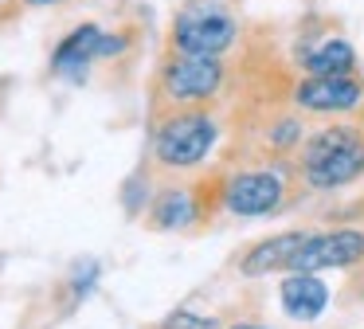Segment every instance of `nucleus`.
Masks as SVG:
<instances>
[{
    "instance_id": "obj_9",
    "label": "nucleus",
    "mask_w": 364,
    "mask_h": 329,
    "mask_svg": "<svg viewBox=\"0 0 364 329\" xmlns=\"http://www.w3.org/2000/svg\"><path fill=\"white\" fill-rule=\"evenodd\" d=\"M306 239H309L306 231H286V235H278V239L259 243V247H251L243 255L239 271H243L247 278H262V274H270V271H290L294 255L301 251V243H306Z\"/></svg>"
},
{
    "instance_id": "obj_14",
    "label": "nucleus",
    "mask_w": 364,
    "mask_h": 329,
    "mask_svg": "<svg viewBox=\"0 0 364 329\" xmlns=\"http://www.w3.org/2000/svg\"><path fill=\"white\" fill-rule=\"evenodd\" d=\"M161 329H215V321H204V318H196V313L181 310V313H173Z\"/></svg>"
},
{
    "instance_id": "obj_3",
    "label": "nucleus",
    "mask_w": 364,
    "mask_h": 329,
    "mask_svg": "<svg viewBox=\"0 0 364 329\" xmlns=\"http://www.w3.org/2000/svg\"><path fill=\"white\" fill-rule=\"evenodd\" d=\"M215 145V122L200 110L192 114H173L157 125L153 133V157L168 169H188V164H200Z\"/></svg>"
},
{
    "instance_id": "obj_10",
    "label": "nucleus",
    "mask_w": 364,
    "mask_h": 329,
    "mask_svg": "<svg viewBox=\"0 0 364 329\" xmlns=\"http://www.w3.org/2000/svg\"><path fill=\"white\" fill-rule=\"evenodd\" d=\"M329 306V286L317 274H290L282 282V310L294 321H314Z\"/></svg>"
},
{
    "instance_id": "obj_12",
    "label": "nucleus",
    "mask_w": 364,
    "mask_h": 329,
    "mask_svg": "<svg viewBox=\"0 0 364 329\" xmlns=\"http://www.w3.org/2000/svg\"><path fill=\"white\" fill-rule=\"evenodd\" d=\"M301 67H306L309 75H353L356 51L345 39H325V43H317L314 51L301 59Z\"/></svg>"
},
{
    "instance_id": "obj_5",
    "label": "nucleus",
    "mask_w": 364,
    "mask_h": 329,
    "mask_svg": "<svg viewBox=\"0 0 364 329\" xmlns=\"http://www.w3.org/2000/svg\"><path fill=\"white\" fill-rule=\"evenodd\" d=\"M286 188L282 177L270 169H251V172H231L223 184V208L235 216H270L278 212Z\"/></svg>"
},
{
    "instance_id": "obj_11",
    "label": "nucleus",
    "mask_w": 364,
    "mask_h": 329,
    "mask_svg": "<svg viewBox=\"0 0 364 329\" xmlns=\"http://www.w3.org/2000/svg\"><path fill=\"white\" fill-rule=\"evenodd\" d=\"M149 219H153V227H161V231L188 227L192 219H196V200H192L184 188H168V192H161L157 200H153Z\"/></svg>"
},
{
    "instance_id": "obj_6",
    "label": "nucleus",
    "mask_w": 364,
    "mask_h": 329,
    "mask_svg": "<svg viewBox=\"0 0 364 329\" xmlns=\"http://www.w3.org/2000/svg\"><path fill=\"white\" fill-rule=\"evenodd\" d=\"M364 258V231L345 227V231H325V235H309L301 243V251L294 255L290 271L298 274H314V271H329V266H353Z\"/></svg>"
},
{
    "instance_id": "obj_1",
    "label": "nucleus",
    "mask_w": 364,
    "mask_h": 329,
    "mask_svg": "<svg viewBox=\"0 0 364 329\" xmlns=\"http://www.w3.org/2000/svg\"><path fill=\"white\" fill-rule=\"evenodd\" d=\"M309 188H341L364 172V133L353 125H329L301 149Z\"/></svg>"
},
{
    "instance_id": "obj_2",
    "label": "nucleus",
    "mask_w": 364,
    "mask_h": 329,
    "mask_svg": "<svg viewBox=\"0 0 364 329\" xmlns=\"http://www.w3.org/2000/svg\"><path fill=\"white\" fill-rule=\"evenodd\" d=\"M239 36L235 16L215 0H192L173 20V47L181 55H212L220 59Z\"/></svg>"
},
{
    "instance_id": "obj_4",
    "label": "nucleus",
    "mask_w": 364,
    "mask_h": 329,
    "mask_svg": "<svg viewBox=\"0 0 364 329\" xmlns=\"http://www.w3.org/2000/svg\"><path fill=\"white\" fill-rule=\"evenodd\" d=\"M223 86V67L212 55H173L161 70V94L168 102H208Z\"/></svg>"
},
{
    "instance_id": "obj_15",
    "label": "nucleus",
    "mask_w": 364,
    "mask_h": 329,
    "mask_svg": "<svg viewBox=\"0 0 364 329\" xmlns=\"http://www.w3.org/2000/svg\"><path fill=\"white\" fill-rule=\"evenodd\" d=\"M28 8H51V4H59V0H24Z\"/></svg>"
},
{
    "instance_id": "obj_8",
    "label": "nucleus",
    "mask_w": 364,
    "mask_h": 329,
    "mask_svg": "<svg viewBox=\"0 0 364 329\" xmlns=\"http://www.w3.org/2000/svg\"><path fill=\"white\" fill-rule=\"evenodd\" d=\"M98 36H102L98 24H79L71 36L59 39L55 55H51V70H55V75H67V78H87V67L95 63Z\"/></svg>"
},
{
    "instance_id": "obj_7",
    "label": "nucleus",
    "mask_w": 364,
    "mask_h": 329,
    "mask_svg": "<svg viewBox=\"0 0 364 329\" xmlns=\"http://www.w3.org/2000/svg\"><path fill=\"white\" fill-rule=\"evenodd\" d=\"M364 98V83L356 75H309L306 83L294 86V102L301 110H317V114H345L356 110Z\"/></svg>"
},
{
    "instance_id": "obj_13",
    "label": "nucleus",
    "mask_w": 364,
    "mask_h": 329,
    "mask_svg": "<svg viewBox=\"0 0 364 329\" xmlns=\"http://www.w3.org/2000/svg\"><path fill=\"white\" fill-rule=\"evenodd\" d=\"M126 43H129L126 36H110V31H102V36H98V47H95V59H114V55L126 51Z\"/></svg>"
}]
</instances>
